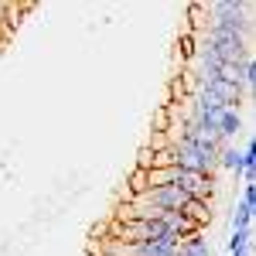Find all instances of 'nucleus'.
<instances>
[{
  "mask_svg": "<svg viewBox=\"0 0 256 256\" xmlns=\"http://www.w3.org/2000/svg\"><path fill=\"white\" fill-rule=\"evenodd\" d=\"M239 154H242L239 174H242V181H246V184H253V174H256V140L250 137V140H246V147H242Z\"/></svg>",
  "mask_w": 256,
  "mask_h": 256,
  "instance_id": "20e7f679",
  "label": "nucleus"
},
{
  "mask_svg": "<svg viewBox=\"0 0 256 256\" xmlns=\"http://www.w3.org/2000/svg\"><path fill=\"white\" fill-rule=\"evenodd\" d=\"M229 256H253V250H246V253H229Z\"/></svg>",
  "mask_w": 256,
  "mask_h": 256,
  "instance_id": "9d476101",
  "label": "nucleus"
},
{
  "mask_svg": "<svg viewBox=\"0 0 256 256\" xmlns=\"http://www.w3.org/2000/svg\"><path fill=\"white\" fill-rule=\"evenodd\" d=\"M178 99H184V82H181V79H171V106H174Z\"/></svg>",
  "mask_w": 256,
  "mask_h": 256,
  "instance_id": "1a4fd4ad",
  "label": "nucleus"
},
{
  "mask_svg": "<svg viewBox=\"0 0 256 256\" xmlns=\"http://www.w3.org/2000/svg\"><path fill=\"white\" fill-rule=\"evenodd\" d=\"M178 256H212V246H208V239L202 236V232H192V236L181 239Z\"/></svg>",
  "mask_w": 256,
  "mask_h": 256,
  "instance_id": "f03ea898",
  "label": "nucleus"
},
{
  "mask_svg": "<svg viewBox=\"0 0 256 256\" xmlns=\"http://www.w3.org/2000/svg\"><path fill=\"white\" fill-rule=\"evenodd\" d=\"M253 212H256V184H242L239 205L232 208V229H253Z\"/></svg>",
  "mask_w": 256,
  "mask_h": 256,
  "instance_id": "f257e3e1",
  "label": "nucleus"
},
{
  "mask_svg": "<svg viewBox=\"0 0 256 256\" xmlns=\"http://www.w3.org/2000/svg\"><path fill=\"white\" fill-rule=\"evenodd\" d=\"M239 164H242V154H239L232 144H222V147H218V168H226V171L239 174Z\"/></svg>",
  "mask_w": 256,
  "mask_h": 256,
  "instance_id": "39448f33",
  "label": "nucleus"
},
{
  "mask_svg": "<svg viewBox=\"0 0 256 256\" xmlns=\"http://www.w3.org/2000/svg\"><path fill=\"white\" fill-rule=\"evenodd\" d=\"M253 250V229H232L229 232V253H246Z\"/></svg>",
  "mask_w": 256,
  "mask_h": 256,
  "instance_id": "423d86ee",
  "label": "nucleus"
},
{
  "mask_svg": "<svg viewBox=\"0 0 256 256\" xmlns=\"http://www.w3.org/2000/svg\"><path fill=\"white\" fill-rule=\"evenodd\" d=\"M216 126H218V137L226 140V144H232V137L242 130V116H239V110H226V113L218 116Z\"/></svg>",
  "mask_w": 256,
  "mask_h": 256,
  "instance_id": "7ed1b4c3",
  "label": "nucleus"
},
{
  "mask_svg": "<svg viewBox=\"0 0 256 256\" xmlns=\"http://www.w3.org/2000/svg\"><path fill=\"white\" fill-rule=\"evenodd\" d=\"M150 168H154V150L144 147V150H140V160H137V171H150Z\"/></svg>",
  "mask_w": 256,
  "mask_h": 256,
  "instance_id": "6e6552de",
  "label": "nucleus"
},
{
  "mask_svg": "<svg viewBox=\"0 0 256 256\" xmlns=\"http://www.w3.org/2000/svg\"><path fill=\"white\" fill-rule=\"evenodd\" d=\"M239 86H242V89H253V86H256V62H253V55H250V58H246V65H242Z\"/></svg>",
  "mask_w": 256,
  "mask_h": 256,
  "instance_id": "0eeeda50",
  "label": "nucleus"
}]
</instances>
